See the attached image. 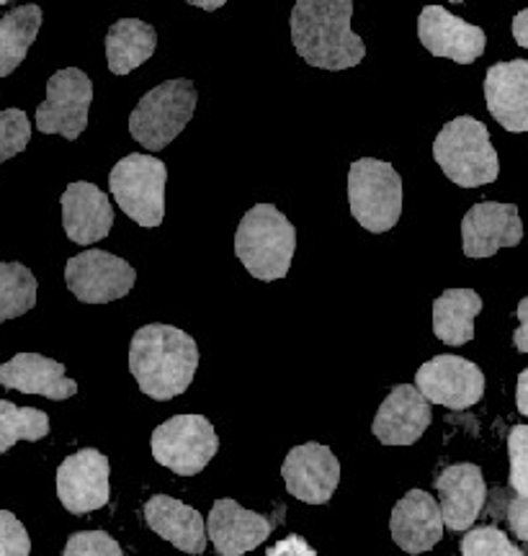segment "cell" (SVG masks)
<instances>
[{
	"label": "cell",
	"mask_w": 528,
	"mask_h": 556,
	"mask_svg": "<svg viewBox=\"0 0 528 556\" xmlns=\"http://www.w3.org/2000/svg\"><path fill=\"white\" fill-rule=\"evenodd\" d=\"M433 157L462 189L492 184L500 173L498 152L490 142V131L472 116H456L439 131L433 142Z\"/></svg>",
	"instance_id": "277c9868"
},
{
	"label": "cell",
	"mask_w": 528,
	"mask_h": 556,
	"mask_svg": "<svg viewBox=\"0 0 528 556\" xmlns=\"http://www.w3.org/2000/svg\"><path fill=\"white\" fill-rule=\"evenodd\" d=\"M482 299L472 289H449L433 302V332L441 343L464 345L475 338V317Z\"/></svg>",
	"instance_id": "d4e9b609"
},
{
	"label": "cell",
	"mask_w": 528,
	"mask_h": 556,
	"mask_svg": "<svg viewBox=\"0 0 528 556\" xmlns=\"http://www.w3.org/2000/svg\"><path fill=\"white\" fill-rule=\"evenodd\" d=\"M266 556H317V552L302 536H287L271 546Z\"/></svg>",
	"instance_id": "e575fe53"
},
{
	"label": "cell",
	"mask_w": 528,
	"mask_h": 556,
	"mask_svg": "<svg viewBox=\"0 0 528 556\" xmlns=\"http://www.w3.org/2000/svg\"><path fill=\"white\" fill-rule=\"evenodd\" d=\"M158 50V31L140 18H120L106 34V60L114 75H129Z\"/></svg>",
	"instance_id": "cb8c5ba5"
},
{
	"label": "cell",
	"mask_w": 528,
	"mask_h": 556,
	"mask_svg": "<svg viewBox=\"0 0 528 556\" xmlns=\"http://www.w3.org/2000/svg\"><path fill=\"white\" fill-rule=\"evenodd\" d=\"M32 139V122L21 109L0 111V165L21 155Z\"/></svg>",
	"instance_id": "f546056e"
},
{
	"label": "cell",
	"mask_w": 528,
	"mask_h": 556,
	"mask_svg": "<svg viewBox=\"0 0 528 556\" xmlns=\"http://www.w3.org/2000/svg\"><path fill=\"white\" fill-rule=\"evenodd\" d=\"M353 0H297L291 11V41L300 58L319 70L356 67L366 45L351 29Z\"/></svg>",
	"instance_id": "6da1fadb"
},
{
	"label": "cell",
	"mask_w": 528,
	"mask_h": 556,
	"mask_svg": "<svg viewBox=\"0 0 528 556\" xmlns=\"http://www.w3.org/2000/svg\"><path fill=\"white\" fill-rule=\"evenodd\" d=\"M511 486L516 495H528V426H516L508 435Z\"/></svg>",
	"instance_id": "4dcf8cb0"
},
{
	"label": "cell",
	"mask_w": 528,
	"mask_h": 556,
	"mask_svg": "<svg viewBox=\"0 0 528 556\" xmlns=\"http://www.w3.org/2000/svg\"><path fill=\"white\" fill-rule=\"evenodd\" d=\"M144 523L158 533L160 539L171 541L173 546L186 554H204L206 548V526L201 513L184 505L176 497L155 495L144 503Z\"/></svg>",
	"instance_id": "603a6c76"
},
{
	"label": "cell",
	"mask_w": 528,
	"mask_h": 556,
	"mask_svg": "<svg viewBox=\"0 0 528 556\" xmlns=\"http://www.w3.org/2000/svg\"><path fill=\"white\" fill-rule=\"evenodd\" d=\"M518 319H520V325H518L516 336H513V343H516L520 353H528V296L520 299Z\"/></svg>",
	"instance_id": "d590c367"
},
{
	"label": "cell",
	"mask_w": 528,
	"mask_h": 556,
	"mask_svg": "<svg viewBox=\"0 0 528 556\" xmlns=\"http://www.w3.org/2000/svg\"><path fill=\"white\" fill-rule=\"evenodd\" d=\"M50 433V417L37 407H16L0 400V454L11 451L18 441H41Z\"/></svg>",
	"instance_id": "4316f807"
},
{
	"label": "cell",
	"mask_w": 528,
	"mask_h": 556,
	"mask_svg": "<svg viewBox=\"0 0 528 556\" xmlns=\"http://www.w3.org/2000/svg\"><path fill=\"white\" fill-rule=\"evenodd\" d=\"M199 348L189 332L173 325H144L129 345V371L148 397L168 402L191 387Z\"/></svg>",
	"instance_id": "7a4b0ae2"
},
{
	"label": "cell",
	"mask_w": 528,
	"mask_h": 556,
	"mask_svg": "<svg viewBox=\"0 0 528 556\" xmlns=\"http://www.w3.org/2000/svg\"><path fill=\"white\" fill-rule=\"evenodd\" d=\"M62 227L65 235L78 245H93L103 238H109L114 227V208L106 193L99 186L78 180L71 184L62 193Z\"/></svg>",
	"instance_id": "d6986e66"
},
{
	"label": "cell",
	"mask_w": 528,
	"mask_h": 556,
	"mask_svg": "<svg viewBox=\"0 0 528 556\" xmlns=\"http://www.w3.org/2000/svg\"><path fill=\"white\" fill-rule=\"evenodd\" d=\"M485 101L500 127L528 131V62H498L485 75Z\"/></svg>",
	"instance_id": "44dd1931"
},
{
	"label": "cell",
	"mask_w": 528,
	"mask_h": 556,
	"mask_svg": "<svg viewBox=\"0 0 528 556\" xmlns=\"http://www.w3.org/2000/svg\"><path fill=\"white\" fill-rule=\"evenodd\" d=\"M513 39H516L524 50H528V9H524L516 18H513Z\"/></svg>",
	"instance_id": "8d00e7d4"
},
{
	"label": "cell",
	"mask_w": 528,
	"mask_h": 556,
	"mask_svg": "<svg viewBox=\"0 0 528 556\" xmlns=\"http://www.w3.org/2000/svg\"><path fill=\"white\" fill-rule=\"evenodd\" d=\"M39 29L41 9L34 3L18 5L16 11L0 18V78L11 75L26 60V52L37 39Z\"/></svg>",
	"instance_id": "484cf974"
},
{
	"label": "cell",
	"mask_w": 528,
	"mask_h": 556,
	"mask_svg": "<svg viewBox=\"0 0 528 556\" xmlns=\"http://www.w3.org/2000/svg\"><path fill=\"white\" fill-rule=\"evenodd\" d=\"M197 88L191 80H168L144 93L129 116V135L152 152L168 148L197 111Z\"/></svg>",
	"instance_id": "5b68a950"
},
{
	"label": "cell",
	"mask_w": 528,
	"mask_h": 556,
	"mask_svg": "<svg viewBox=\"0 0 528 556\" xmlns=\"http://www.w3.org/2000/svg\"><path fill=\"white\" fill-rule=\"evenodd\" d=\"M289 495L310 505L330 503L340 482V464L336 454L323 443H304L291 448L281 467Z\"/></svg>",
	"instance_id": "5bb4252c"
},
{
	"label": "cell",
	"mask_w": 528,
	"mask_h": 556,
	"mask_svg": "<svg viewBox=\"0 0 528 556\" xmlns=\"http://www.w3.org/2000/svg\"><path fill=\"white\" fill-rule=\"evenodd\" d=\"M93 101V83L83 70L65 67L47 83V101L37 109L41 135L78 139L88 127V109Z\"/></svg>",
	"instance_id": "9c48e42d"
},
{
	"label": "cell",
	"mask_w": 528,
	"mask_h": 556,
	"mask_svg": "<svg viewBox=\"0 0 528 556\" xmlns=\"http://www.w3.org/2000/svg\"><path fill=\"white\" fill-rule=\"evenodd\" d=\"M186 3L199 5L201 11H217V9H222V5L227 3V0H186Z\"/></svg>",
	"instance_id": "f35d334b"
},
{
	"label": "cell",
	"mask_w": 528,
	"mask_h": 556,
	"mask_svg": "<svg viewBox=\"0 0 528 556\" xmlns=\"http://www.w3.org/2000/svg\"><path fill=\"white\" fill-rule=\"evenodd\" d=\"M274 523L266 516L246 510L235 500H217L206 520V536L217 556H242L259 548L271 536Z\"/></svg>",
	"instance_id": "ac0fdd59"
},
{
	"label": "cell",
	"mask_w": 528,
	"mask_h": 556,
	"mask_svg": "<svg viewBox=\"0 0 528 556\" xmlns=\"http://www.w3.org/2000/svg\"><path fill=\"white\" fill-rule=\"evenodd\" d=\"M219 451L212 422L201 415H176L152 433V456L173 475L193 477Z\"/></svg>",
	"instance_id": "ba28073f"
},
{
	"label": "cell",
	"mask_w": 528,
	"mask_h": 556,
	"mask_svg": "<svg viewBox=\"0 0 528 556\" xmlns=\"http://www.w3.org/2000/svg\"><path fill=\"white\" fill-rule=\"evenodd\" d=\"M516 405H518V409H520V415L528 417V368H526V371H520V377H518Z\"/></svg>",
	"instance_id": "74e56055"
},
{
	"label": "cell",
	"mask_w": 528,
	"mask_h": 556,
	"mask_svg": "<svg viewBox=\"0 0 528 556\" xmlns=\"http://www.w3.org/2000/svg\"><path fill=\"white\" fill-rule=\"evenodd\" d=\"M449 3H464V0H449Z\"/></svg>",
	"instance_id": "ab89813d"
},
{
	"label": "cell",
	"mask_w": 528,
	"mask_h": 556,
	"mask_svg": "<svg viewBox=\"0 0 528 556\" xmlns=\"http://www.w3.org/2000/svg\"><path fill=\"white\" fill-rule=\"evenodd\" d=\"M462 556H526L495 526L472 528L462 541Z\"/></svg>",
	"instance_id": "f1b7e54d"
},
{
	"label": "cell",
	"mask_w": 528,
	"mask_h": 556,
	"mask_svg": "<svg viewBox=\"0 0 528 556\" xmlns=\"http://www.w3.org/2000/svg\"><path fill=\"white\" fill-rule=\"evenodd\" d=\"M351 214L374 235L387 232L402 217V178L377 157H361L349 170Z\"/></svg>",
	"instance_id": "8992f818"
},
{
	"label": "cell",
	"mask_w": 528,
	"mask_h": 556,
	"mask_svg": "<svg viewBox=\"0 0 528 556\" xmlns=\"http://www.w3.org/2000/svg\"><path fill=\"white\" fill-rule=\"evenodd\" d=\"M60 503L75 516L109 505V458L96 448L67 456L58 469Z\"/></svg>",
	"instance_id": "4fadbf2b"
},
{
	"label": "cell",
	"mask_w": 528,
	"mask_h": 556,
	"mask_svg": "<svg viewBox=\"0 0 528 556\" xmlns=\"http://www.w3.org/2000/svg\"><path fill=\"white\" fill-rule=\"evenodd\" d=\"M394 544L407 554L430 552L443 539L441 507L433 495L423 490H410L405 497L394 505L389 518Z\"/></svg>",
	"instance_id": "ffe728a7"
},
{
	"label": "cell",
	"mask_w": 528,
	"mask_h": 556,
	"mask_svg": "<svg viewBox=\"0 0 528 556\" xmlns=\"http://www.w3.org/2000/svg\"><path fill=\"white\" fill-rule=\"evenodd\" d=\"M297 250V229L274 204H259L235 232V255L259 281H279L289 274Z\"/></svg>",
	"instance_id": "3957f363"
},
{
	"label": "cell",
	"mask_w": 528,
	"mask_h": 556,
	"mask_svg": "<svg viewBox=\"0 0 528 556\" xmlns=\"http://www.w3.org/2000/svg\"><path fill=\"white\" fill-rule=\"evenodd\" d=\"M5 3H9V0H0V5H5Z\"/></svg>",
	"instance_id": "60d3db41"
},
{
	"label": "cell",
	"mask_w": 528,
	"mask_h": 556,
	"mask_svg": "<svg viewBox=\"0 0 528 556\" xmlns=\"http://www.w3.org/2000/svg\"><path fill=\"white\" fill-rule=\"evenodd\" d=\"M441 518L451 531H469L488 503V484L477 464H454L436 477Z\"/></svg>",
	"instance_id": "e0dca14e"
},
{
	"label": "cell",
	"mask_w": 528,
	"mask_h": 556,
	"mask_svg": "<svg viewBox=\"0 0 528 556\" xmlns=\"http://www.w3.org/2000/svg\"><path fill=\"white\" fill-rule=\"evenodd\" d=\"M0 384L47 400H71L78 392V381L65 377V366L39 353H18L0 366Z\"/></svg>",
	"instance_id": "7402d4cb"
},
{
	"label": "cell",
	"mask_w": 528,
	"mask_h": 556,
	"mask_svg": "<svg viewBox=\"0 0 528 556\" xmlns=\"http://www.w3.org/2000/svg\"><path fill=\"white\" fill-rule=\"evenodd\" d=\"M32 539L21 520L9 510H0V556H29Z\"/></svg>",
	"instance_id": "d6a6232c"
},
{
	"label": "cell",
	"mask_w": 528,
	"mask_h": 556,
	"mask_svg": "<svg viewBox=\"0 0 528 556\" xmlns=\"http://www.w3.org/2000/svg\"><path fill=\"white\" fill-rule=\"evenodd\" d=\"M430 426V402L415 387L398 384L381 402L372 433L385 446H413Z\"/></svg>",
	"instance_id": "2e32d148"
},
{
	"label": "cell",
	"mask_w": 528,
	"mask_h": 556,
	"mask_svg": "<svg viewBox=\"0 0 528 556\" xmlns=\"http://www.w3.org/2000/svg\"><path fill=\"white\" fill-rule=\"evenodd\" d=\"M420 45L433 58H449L458 65H472L482 58L488 37L479 26L467 24L464 18L454 16L441 5H426L418 18Z\"/></svg>",
	"instance_id": "9a60e30c"
},
{
	"label": "cell",
	"mask_w": 528,
	"mask_h": 556,
	"mask_svg": "<svg viewBox=\"0 0 528 556\" xmlns=\"http://www.w3.org/2000/svg\"><path fill=\"white\" fill-rule=\"evenodd\" d=\"M135 278V268L106 250H86L65 266L67 289L86 304H109L127 296Z\"/></svg>",
	"instance_id": "30bf717a"
},
{
	"label": "cell",
	"mask_w": 528,
	"mask_h": 556,
	"mask_svg": "<svg viewBox=\"0 0 528 556\" xmlns=\"http://www.w3.org/2000/svg\"><path fill=\"white\" fill-rule=\"evenodd\" d=\"M505 518H508L511 531L520 541H528V495L513 497L508 507H505Z\"/></svg>",
	"instance_id": "836d02e7"
},
{
	"label": "cell",
	"mask_w": 528,
	"mask_h": 556,
	"mask_svg": "<svg viewBox=\"0 0 528 556\" xmlns=\"http://www.w3.org/2000/svg\"><path fill=\"white\" fill-rule=\"evenodd\" d=\"M165 180L168 168L152 155H127L111 168V197L140 227H160L165 217Z\"/></svg>",
	"instance_id": "52a82bcc"
},
{
	"label": "cell",
	"mask_w": 528,
	"mask_h": 556,
	"mask_svg": "<svg viewBox=\"0 0 528 556\" xmlns=\"http://www.w3.org/2000/svg\"><path fill=\"white\" fill-rule=\"evenodd\" d=\"M415 389L433 405L467 409L482 400L485 374L467 358L436 356L418 368Z\"/></svg>",
	"instance_id": "8fae6325"
},
{
	"label": "cell",
	"mask_w": 528,
	"mask_h": 556,
	"mask_svg": "<svg viewBox=\"0 0 528 556\" xmlns=\"http://www.w3.org/2000/svg\"><path fill=\"white\" fill-rule=\"evenodd\" d=\"M462 240L467 258H492L500 248H516L524 240V222L516 204L482 201L462 219Z\"/></svg>",
	"instance_id": "7c38bea8"
},
{
	"label": "cell",
	"mask_w": 528,
	"mask_h": 556,
	"mask_svg": "<svg viewBox=\"0 0 528 556\" xmlns=\"http://www.w3.org/2000/svg\"><path fill=\"white\" fill-rule=\"evenodd\" d=\"M62 556H124L122 546L103 531H83L67 539Z\"/></svg>",
	"instance_id": "1f68e13d"
},
{
	"label": "cell",
	"mask_w": 528,
	"mask_h": 556,
	"mask_svg": "<svg viewBox=\"0 0 528 556\" xmlns=\"http://www.w3.org/2000/svg\"><path fill=\"white\" fill-rule=\"evenodd\" d=\"M37 304V278L21 263H0V323L21 317Z\"/></svg>",
	"instance_id": "83f0119b"
}]
</instances>
